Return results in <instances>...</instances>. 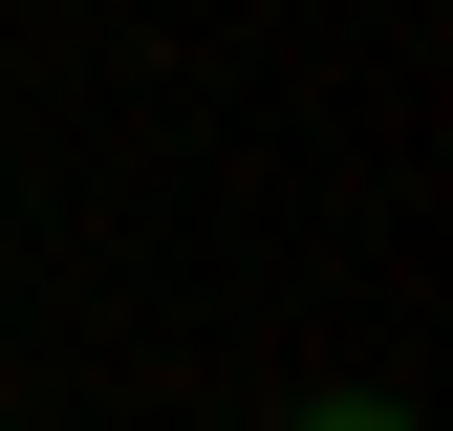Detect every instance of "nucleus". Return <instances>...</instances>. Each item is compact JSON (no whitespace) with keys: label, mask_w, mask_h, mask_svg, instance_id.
Returning a JSON list of instances; mask_svg holds the SVG:
<instances>
[{"label":"nucleus","mask_w":453,"mask_h":431,"mask_svg":"<svg viewBox=\"0 0 453 431\" xmlns=\"http://www.w3.org/2000/svg\"><path fill=\"white\" fill-rule=\"evenodd\" d=\"M303 431H411V410H388V389H324V410H303Z\"/></svg>","instance_id":"1"}]
</instances>
